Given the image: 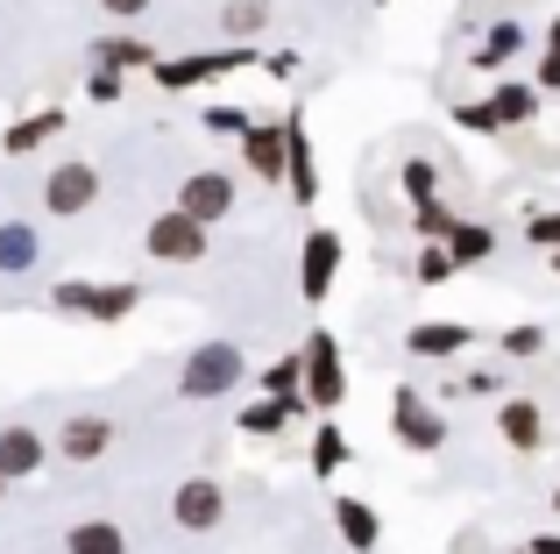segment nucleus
Instances as JSON below:
<instances>
[{
	"mask_svg": "<svg viewBox=\"0 0 560 554\" xmlns=\"http://www.w3.org/2000/svg\"><path fill=\"white\" fill-rule=\"evenodd\" d=\"M376 8H383V0H376Z\"/></svg>",
	"mask_w": 560,
	"mask_h": 554,
	"instance_id": "obj_45",
	"label": "nucleus"
},
{
	"mask_svg": "<svg viewBox=\"0 0 560 554\" xmlns=\"http://www.w3.org/2000/svg\"><path fill=\"white\" fill-rule=\"evenodd\" d=\"M43 207L57 213V221H79V213L100 207V171L85 164V157H65V164L43 178Z\"/></svg>",
	"mask_w": 560,
	"mask_h": 554,
	"instance_id": "obj_4",
	"label": "nucleus"
},
{
	"mask_svg": "<svg viewBox=\"0 0 560 554\" xmlns=\"http://www.w3.org/2000/svg\"><path fill=\"white\" fill-rule=\"evenodd\" d=\"M454 270H462V264H454V250H447V242H425V250H419V264H411V285H425V291H433V285H447Z\"/></svg>",
	"mask_w": 560,
	"mask_h": 554,
	"instance_id": "obj_25",
	"label": "nucleus"
},
{
	"mask_svg": "<svg viewBox=\"0 0 560 554\" xmlns=\"http://www.w3.org/2000/svg\"><path fill=\"white\" fill-rule=\"evenodd\" d=\"M242 164L256 171L262 185L284 178V122H248L242 128Z\"/></svg>",
	"mask_w": 560,
	"mask_h": 554,
	"instance_id": "obj_11",
	"label": "nucleus"
},
{
	"mask_svg": "<svg viewBox=\"0 0 560 554\" xmlns=\"http://www.w3.org/2000/svg\"><path fill=\"white\" fill-rule=\"evenodd\" d=\"M242 377H248V356H242L234 342H199V348L185 356V370H178V399L213 405V399H228Z\"/></svg>",
	"mask_w": 560,
	"mask_h": 554,
	"instance_id": "obj_1",
	"label": "nucleus"
},
{
	"mask_svg": "<svg viewBox=\"0 0 560 554\" xmlns=\"http://www.w3.org/2000/svg\"><path fill=\"white\" fill-rule=\"evenodd\" d=\"M206 128H220V136H242L248 114H234V107H206Z\"/></svg>",
	"mask_w": 560,
	"mask_h": 554,
	"instance_id": "obj_36",
	"label": "nucleus"
},
{
	"mask_svg": "<svg viewBox=\"0 0 560 554\" xmlns=\"http://www.w3.org/2000/svg\"><path fill=\"white\" fill-rule=\"evenodd\" d=\"M539 93H560V50H547V57H539Z\"/></svg>",
	"mask_w": 560,
	"mask_h": 554,
	"instance_id": "obj_39",
	"label": "nucleus"
},
{
	"mask_svg": "<svg viewBox=\"0 0 560 554\" xmlns=\"http://www.w3.org/2000/svg\"><path fill=\"white\" fill-rule=\"evenodd\" d=\"M57 128H65V114H28V122H14V128H8V150L22 157V150H36V142H50Z\"/></svg>",
	"mask_w": 560,
	"mask_h": 554,
	"instance_id": "obj_29",
	"label": "nucleus"
},
{
	"mask_svg": "<svg viewBox=\"0 0 560 554\" xmlns=\"http://www.w3.org/2000/svg\"><path fill=\"white\" fill-rule=\"evenodd\" d=\"M411 356H454V348H468V327L462 320H419V327L405 334Z\"/></svg>",
	"mask_w": 560,
	"mask_h": 554,
	"instance_id": "obj_20",
	"label": "nucleus"
},
{
	"mask_svg": "<svg viewBox=\"0 0 560 554\" xmlns=\"http://www.w3.org/2000/svg\"><path fill=\"white\" fill-rule=\"evenodd\" d=\"M43 462H50V441H43L28 419H8V427H0V470L22 484V476H36V470H43Z\"/></svg>",
	"mask_w": 560,
	"mask_h": 554,
	"instance_id": "obj_10",
	"label": "nucleus"
},
{
	"mask_svg": "<svg viewBox=\"0 0 560 554\" xmlns=\"http://www.w3.org/2000/svg\"><path fill=\"white\" fill-rule=\"evenodd\" d=\"M262 391L270 399H305V356H284L277 370H262Z\"/></svg>",
	"mask_w": 560,
	"mask_h": 554,
	"instance_id": "obj_30",
	"label": "nucleus"
},
{
	"mask_svg": "<svg viewBox=\"0 0 560 554\" xmlns=\"http://www.w3.org/2000/svg\"><path fill=\"white\" fill-rule=\"evenodd\" d=\"M43 264V235L28 221H0V277H22Z\"/></svg>",
	"mask_w": 560,
	"mask_h": 554,
	"instance_id": "obj_16",
	"label": "nucleus"
},
{
	"mask_svg": "<svg viewBox=\"0 0 560 554\" xmlns=\"http://www.w3.org/2000/svg\"><path fill=\"white\" fill-rule=\"evenodd\" d=\"M334 527H341V541L355 547V554H376L383 547V519L362 498H334Z\"/></svg>",
	"mask_w": 560,
	"mask_h": 554,
	"instance_id": "obj_14",
	"label": "nucleus"
},
{
	"mask_svg": "<svg viewBox=\"0 0 560 554\" xmlns=\"http://www.w3.org/2000/svg\"><path fill=\"white\" fill-rule=\"evenodd\" d=\"M8 490H14V476H8V470H0V498H8Z\"/></svg>",
	"mask_w": 560,
	"mask_h": 554,
	"instance_id": "obj_42",
	"label": "nucleus"
},
{
	"mask_svg": "<svg viewBox=\"0 0 560 554\" xmlns=\"http://www.w3.org/2000/svg\"><path fill=\"white\" fill-rule=\"evenodd\" d=\"M447 250H454V264H482V256L497 250V235H490V228H476V221H454L447 228Z\"/></svg>",
	"mask_w": 560,
	"mask_h": 554,
	"instance_id": "obj_24",
	"label": "nucleus"
},
{
	"mask_svg": "<svg viewBox=\"0 0 560 554\" xmlns=\"http://www.w3.org/2000/svg\"><path fill=\"white\" fill-rule=\"evenodd\" d=\"M553 512H560V490H553Z\"/></svg>",
	"mask_w": 560,
	"mask_h": 554,
	"instance_id": "obj_43",
	"label": "nucleus"
},
{
	"mask_svg": "<svg viewBox=\"0 0 560 554\" xmlns=\"http://www.w3.org/2000/svg\"><path fill=\"white\" fill-rule=\"evenodd\" d=\"M100 8H107V14H114V22H136V14H150V8H156V0H100Z\"/></svg>",
	"mask_w": 560,
	"mask_h": 554,
	"instance_id": "obj_38",
	"label": "nucleus"
},
{
	"mask_svg": "<svg viewBox=\"0 0 560 554\" xmlns=\"http://www.w3.org/2000/svg\"><path fill=\"white\" fill-rule=\"evenodd\" d=\"M242 65V50H220V57H178V65H156V79L171 85V93H185V85H206V79H220V71H234Z\"/></svg>",
	"mask_w": 560,
	"mask_h": 554,
	"instance_id": "obj_18",
	"label": "nucleus"
},
{
	"mask_svg": "<svg viewBox=\"0 0 560 554\" xmlns=\"http://www.w3.org/2000/svg\"><path fill=\"white\" fill-rule=\"evenodd\" d=\"M547 348V327H511L504 334V356H539Z\"/></svg>",
	"mask_w": 560,
	"mask_h": 554,
	"instance_id": "obj_33",
	"label": "nucleus"
},
{
	"mask_svg": "<svg viewBox=\"0 0 560 554\" xmlns=\"http://www.w3.org/2000/svg\"><path fill=\"white\" fill-rule=\"evenodd\" d=\"M299 405L305 399H262V405H248V413H242V434H277L291 413H299Z\"/></svg>",
	"mask_w": 560,
	"mask_h": 554,
	"instance_id": "obj_28",
	"label": "nucleus"
},
{
	"mask_svg": "<svg viewBox=\"0 0 560 554\" xmlns=\"http://www.w3.org/2000/svg\"><path fill=\"white\" fill-rule=\"evenodd\" d=\"M142 250H150L156 264H206L213 235H206V221H191L185 207H164V213L150 221V235H142Z\"/></svg>",
	"mask_w": 560,
	"mask_h": 554,
	"instance_id": "obj_2",
	"label": "nucleus"
},
{
	"mask_svg": "<svg viewBox=\"0 0 560 554\" xmlns=\"http://www.w3.org/2000/svg\"><path fill=\"white\" fill-rule=\"evenodd\" d=\"M539 100H547L539 85H518V79H504L490 100H482V107H490V122H497V128H525V122L539 114Z\"/></svg>",
	"mask_w": 560,
	"mask_h": 554,
	"instance_id": "obj_15",
	"label": "nucleus"
},
{
	"mask_svg": "<svg viewBox=\"0 0 560 554\" xmlns=\"http://www.w3.org/2000/svg\"><path fill=\"white\" fill-rule=\"evenodd\" d=\"M50 299H57V313H79V320H85V305H93V285H79V277H71V285H57Z\"/></svg>",
	"mask_w": 560,
	"mask_h": 554,
	"instance_id": "obj_32",
	"label": "nucleus"
},
{
	"mask_svg": "<svg viewBox=\"0 0 560 554\" xmlns=\"http://www.w3.org/2000/svg\"><path fill=\"white\" fill-rule=\"evenodd\" d=\"M142 305V285H93V305H85V320H128Z\"/></svg>",
	"mask_w": 560,
	"mask_h": 554,
	"instance_id": "obj_23",
	"label": "nucleus"
},
{
	"mask_svg": "<svg viewBox=\"0 0 560 554\" xmlns=\"http://www.w3.org/2000/svg\"><path fill=\"white\" fill-rule=\"evenodd\" d=\"M284 178L299 193V207H313V142H305V114L284 122Z\"/></svg>",
	"mask_w": 560,
	"mask_h": 554,
	"instance_id": "obj_13",
	"label": "nucleus"
},
{
	"mask_svg": "<svg viewBox=\"0 0 560 554\" xmlns=\"http://www.w3.org/2000/svg\"><path fill=\"white\" fill-rule=\"evenodd\" d=\"M93 65L128 71V65H156V50H150V43H128V36H107V43H93Z\"/></svg>",
	"mask_w": 560,
	"mask_h": 554,
	"instance_id": "obj_26",
	"label": "nucleus"
},
{
	"mask_svg": "<svg viewBox=\"0 0 560 554\" xmlns=\"http://www.w3.org/2000/svg\"><path fill=\"white\" fill-rule=\"evenodd\" d=\"M341 399H348V377H341V342H334L327 327H313V342H305V405H313V413H334Z\"/></svg>",
	"mask_w": 560,
	"mask_h": 554,
	"instance_id": "obj_3",
	"label": "nucleus"
},
{
	"mask_svg": "<svg viewBox=\"0 0 560 554\" xmlns=\"http://www.w3.org/2000/svg\"><path fill=\"white\" fill-rule=\"evenodd\" d=\"M171 519H178L185 533H213L220 519H228V490H220L213 476H185V484L171 490Z\"/></svg>",
	"mask_w": 560,
	"mask_h": 554,
	"instance_id": "obj_6",
	"label": "nucleus"
},
{
	"mask_svg": "<svg viewBox=\"0 0 560 554\" xmlns=\"http://www.w3.org/2000/svg\"><path fill=\"white\" fill-rule=\"evenodd\" d=\"M85 93H93V100H121V71H114V65H93Z\"/></svg>",
	"mask_w": 560,
	"mask_h": 554,
	"instance_id": "obj_34",
	"label": "nucleus"
},
{
	"mask_svg": "<svg viewBox=\"0 0 560 554\" xmlns=\"http://www.w3.org/2000/svg\"><path fill=\"white\" fill-rule=\"evenodd\" d=\"M525 554H560V533H539V541H525Z\"/></svg>",
	"mask_w": 560,
	"mask_h": 554,
	"instance_id": "obj_40",
	"label": "nucleus"
},
{
	"mask_svg": "<svg viewBox=\"0 0 560 554\" xmlns=\"http://www.w3.org/2000/svg\"><path fill=\"white\" fill-rule=\"evenodd\" d=\"M65 554H128V533L114 519H79L65 527Z\"/></svg>",
	"mask_w": 560,
	"mask_h": 554,
	"instance_id": "obj_19",
	"label": "nucleus"
},
{
	"mask_svg": "<svg viewBox=\"0 0 560 554\" xmlns=\"http://www.w3.org/2000/svg\"><path fill=\"white\" fill-rule=\"evenodd\" d=\"M433 185H440L433 157H411V164H405V193H411V199H433Z\"/></svg>",
	"mask_w": 560,
	"mask_h": 554,
	"instance_id": "obj_31",
	"label": "nucleus"
},
{
	"mask_svg": "<svg viewBox=\"0 0 560 554\" xmlns=\"http://www.w3.org/2000/svg\"><path fill=\"white\" fill-rule=\"evenodd\" d=\"M547 50H560V14H553V22H547Z\"/></svg>",
	"mask_w": 560,
	"mask_h": 554,
	"instance_id": "obj_41",
	"label": "nucleus"
},
{
	"mask_svg": "<svg viewBox=\"0 0 560 554\" xmlns=\"http://www.w3.org/2000/svg\"><path fill=\"white\" fill-rule=\"evenodd\" d=\"M553 270H560V250H553Z\"/></svg>",
	"mask_w": 560,
	"mask_h": 554,
	"instance_id": "obj_44",
	"label": "nucleus"
},
{
	"mask_svg": "<svg viewBox=\"0 0 560 554\" xmlns=\"http://www.w3.org/2000/svg\"><path fill=\"white\" fill-rule=\"evenodd\" d=\"M454 122H462V128H476V136H497V122H490V107H482V100H476V107H462Z\"/></svg>",
	"mask_w": 560,
	"mask_h": 554,
	"instance_id": "obj_37",
	"label": "nucleus"
},
{
	"mask_svg": "<svg viewBox=\"0 0 560 554\" xmlns=\"http://www.w3.org/2000/svg\"><path fill=\"white\" fill-rule=\"evenodd\" d=\"M178 207L191 213V221H206V228L228 221V213H234V178H228V171H191V178L178 185Z\"/></svg>",
	"mask_w": 560,
	"mask_h": 554,
	"instance_id": "obj_7",
	"label": "nucleus"
},
{
	"mask_svg": "<svg viewBox=\"0 0 560 554\" xmlns=\"http://www.w3.org/2000/svg\"><path fill=\"white\" fill-rule=\"evenodd\" d=\"M525 235H533L539 250H560V213H533V221H525Z\"/></svg>",
	"mask_w": 560,
	"mask_h": 554,
	"instance_id": "obj_35",
	"label": "nucleus"
},
{
	"mask_svg": "<svg viewBox=\"0 0 560 554\" xmlns=\"http://www.w3.org/2000/svg\"><path fill=\"white\" fill-rule=\"evenodd\" d=\"M270 28V0H228L220 8V36H262Z\"/></svg>",
	"mask_w": 560,
	"mask_h": 554,
	"instance_id": "obj_22",
	"label": "nucleus"
},
{
	"mask_svg": "<svg viewBox=\"0 0 560 554\" xmlns=\"http://www.w3.org/2000/svg\"><path fill=\"white\" fill-rule=\"evenodd\" d=\"M497 434H504V448L533 455V448H547V413H539L533 399H504L497 405Z\"/></svg>",
	"mask_w": 560,
	"mask_h": 554,
	"instance_id": "obj_12",
	"label": "nucleus"
},
{
	"mask_svg": "<svg viewBox=\"0 0 560 554\" xmlns=\"http://www.w3.org/2000/svg\"><path fill=\"white\" fill-rule=\"evenodd\" d=\"M334 277H341V235L334 228H313L305 235V270H299V291H305V305H319L334 291Z\"/></svg>",
	"mask_w": 560,
	"mask_h": 554,
	"instance_id": "obj_8",
	"label": "nucleus"
},
{
	"mask_svg": "<svg viewBox=\"0 0 560 554\" xmlns=\"http://www.w3.org/2000/svg\"><path fill=\"white\" fill-rule=\"evenodd\" d=\"M518 50H525V22L497 14V22L482 28V43H476V71H497V65H511Z\"/></svg>",
	"mask_w": 560,
	"mask_h": 554,
	"instance_id": "obj_17",
	"label": "nucleus"
},
{
	"mask_svg": "<svg viewBox=\"0 0 560 554\" xmlns=\"http://www.w3.org/2000/svg\"><path fill=\"white\" fill-rule=\"evenodd\" d=\"M114 448V419L107 413H71L65 427H57V455L65 462H100Z\"/></svg>",
	"mask_w": 560,
	"mask_h": 554,
	"instance_id": "obj_9",
	"label": "nucleus"
},
{
	"mask_svg": "<svg viewBox=\"0 0 560 554\" xmlns=\"http://www.w3.org/2000/svg\"><path fill=\"white\" fill-rule=\"evenodd\" d=\"M313 470H319V476L348 470V434L334 427V413H319V434H313Z\"/></svg>",
	"mask_w": 560,
	"mask_h": 554,
	"instance_id": "obj_21",
	"label": "nucleus"
},
{
	"mask_svg": "<svg viewBox=\"0 0 560 554\" xmlns=\"http://www.w3.org/2000/svg\"><path fill=\"white\" fill-rule=\"evenodd\" d=\"M411 228H419V242H447L454 207H440V193L433 199H411Z\"/></svg>",
	"mask_w": 560,
	"mask_h": 554,
	"instance_id": "obj_27",
	"label": "nucleus"
},
{
	"mask_svg": "<svg viewBox=\"0 0 560 554\" xmlns=\"http://www.w3.org/2000/svg\"><path fill=\"white\" fill-rule=\"evenodd\" d=\"M390 434L411 448V455H440V441H447V419H440L411 384H397V399H390Z\"/></svg>",
	"mask_w": 560,
	"mask_h": 554,
	"instance_id": "obj_5",
	"label": "nucleus"
}]
</instances>
